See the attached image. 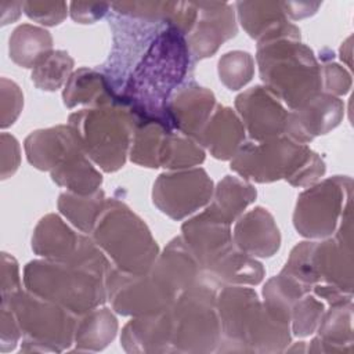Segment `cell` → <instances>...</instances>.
<instances>
[{"label": "cell", "mask_w": 354, "mask_h": 354, "mask_svg": "<svg viewBox=\"0 0 354 354\" xmlns=\"http://www.w3.org/2000/svg\"><path fill=\"white\" fill-rule=\"evenodd\" d=\"M174 130L170 123L159 118L136 116L129 156L136 165L156 169L163 140L169 131Z\"/></svg>", "instance_id": "f1b7e54d"}, {"label": "cell", "mask_w": 354, "mask_h": 354, "mask_svg": "<svg viewBox=\"0 0 354 354\" xmlns=\"http://www.w3.org/2000/svg\"><path fill=\"white\" fill-rule=\"evenodd\" d=\"M231 169L243 180L274 183L281 178L293 187H310L325 174V162L307 144L285 136L243 142L231 159Z\"/></svg>", "instance_id": "3957f363"}, {"label": "cell", "mask_w": 354, "mask_h": 354, "mask_svg": "<svg viewBox=\"0 0 354 354\" xmlns=\"http://www.w3.org/2000/svg\"><path fill=\"white\" fill-rule=\"evenodd\" d=\"M105 275L91 266L43 259L25 266L24 285L30 293L83 315L106 301Z\"/></svg>", "instance_id": "277c9868"}, {"label": "cell", "mask_w": 354, "mask_h": 354, "mask_svg": "<svg viewBox=\"0 0 354 354\" xmlns=\"http://www.w3.org/2000/svg\"><path fill=\"white\" fill-rule=\"evenodd\" d=\"M318 336L308 346L313 353L353 351V300L330 304L317 326Z\"/></svg>", "instance_id": "484cf974"}, {"label": "cell", "mask_w": 354, "mask_h": 354, "mask_svg": "<svg viewBox=\"0 0 354 354\" xmlns=\"http://www.w3.org/2000/svg\"><path fill=\"white\" fill-rule=\"evenodd\" d=\"M214 108V94L198 83L189 82L181 84L171 94L166 105V116L176 131L196 141Z\"/></svg>", "instance_id": "ffe728a7"}, {"label": "cell", "mask_w": 354, "mask_h": 354, "mask_svg": "<svg viewBox=\"0 0 354 354\" xmlns=\"http://www.w3.org/2000/svg\"><path fill=\"white\" fill-rule=\"evenodd\" d=\"M91 232L97 246L124 272L147 274L159 256L144 220L119 199H105Z\"/></svg>", "instance_id": "8992f818"}, {"label": "cell", "mask_w": 354, "mask_h": 354, "mask_svg": "<svg viewBox=\"0 0 354 354\" xmlns=\"http://www.w3.org/2000/svg\"><path fill=\"white\" fill-rule=\"evenodd\" d=\"M111 10L108 3H71L69 14L75 22L93 24L105 17Z\"/></svg>", "instance_id": "bcb514c9"}, {"label": "cell", "mask_w": 354, "mask_h": 354, "mask_svg": "<svg viewBox=\"0 0 354 354\" xmlns=\"http://www.w3.org/2000/svg\"><path fill=\"white\" fill-rule=\"evenodd\" d=\"M239 22L259 43L275 39L300 40V29L288 21L281 1H238Z\"/></svg>", "instance_id": "44dd1931"}, {"label": "cell", "mask_w": 354, "mask_h": 354, "mask_svg": "<svg viewBox=\"0 0 354 354\" xmlns=\"http://www.w3.org/2000/svg\"><path fill=\"white\" fill-rule=\"evenodd\" d=\"M218 289L201 283L181 292L169 307L171 321V353L216 351L221 326L216 308Z\"/></svg>", "instance_id": "ba28073f"}, {"label": "cell", "mask_w": 354, "mask_h": 354, "mask_svg": "<svg viewBox=\"0 0 354 354\" xmlns=\"http://www.w3.org/2000/svg\"><path fill=\"white\" fill-rule=\"evenodd\" d=\"M256 196L257 191L250 183L236 176H225L214 188L209 206L232 224Z\"/></svg>", "instance_id": "836d02e7"}, {"label": "cell", "mask_w": 354, "mask_h": 354, "mask_svg": "<svg viewBox=\"0 0 354 354\" xmlns=\"http://www.w3.org/2000/svg\"><path fill=\"white\" fill-rule=\"evenodd\" d=\"M118 319L108 307H95L79 315L75 328V350L100 351L116 336Z\"/></svg>", "instance_id": "4dcf8cb0"}, {"label": "cell", "mask_w": 354, "mask_h": 354, "mask_svg": "<svg viewBox=\"0 0 354 354\" xmlns=\"http://www.w3.org/2000/svg\"><path fill=\"white\" fill-rule=\"evenodd\" d=\"M62 100L68 108L79 104H87L93 108L122 101L106 76L91 68H80L71 75L65 83Z\"/></svg>", "instance_id": "4316f807"}, {"label": "cell", "mask_w": 354, "mask_h": 354, "mask_svg": "<svg viewBox=\"0 0 354 354\" xmlns=\"http://www.w3.org/2000/svg\"><path fill=\"white\" fill-rule=\"evenodd\" d=\"M203 160L205 151L195 140L178 131L176 133V130H171L166 134L159 153L160 167L181 170L201 165Z\"/></svg>", "instance_id": "d590c367"}, {"label": "cell", "mask_w": 354, "mask_h": 354, "mask_svg": "<svg viewBox=\"0 0 354 354\" xmlns=\"http://www.w3.org/2000/svg\"><path fill=\"white\" fill-rule=\"evenodd\" d=\"M32 250L47 260L86 264L104 271L111 267L93 238L73 231L54 213L41 217L35 227Z\"/></svg>", "instance_id": "8fae6325"}, {"label": "cell", "mask_w": 354, "mask_h": 354, "mask_svg": "<svg viewBox=\"0 0 354 354\" xmlns=\"http://www.w3.org/2000/svg\"><path fill=\"white\" fill-rule=\"evenodd\" d=\"M310 292L311 286L281 271L266 282L263 288V303L272 317L285 324H290V313L295 303Z\"/></svg>", "instance_id": "d6a6232c"}, {"label": "cell", "mask_w": 354, "mask_h": 354, "mask_svg": "<svg viewBox=\"0 0 354 354\" xmlns=\"http://www.w3.org/2000/svg\"><path fill=\"white\" fill-rule=\"evenodd\" d=\"M236 32L235 14L228 3H198L196 22L189 35L185 36L191 57L195 61L212 57Z\"/></svg>", "instance_id": "ac0fdd59"}, {"label": "cell", "mask_w": 354, "mask_h": 354, "mask_svg": "<svg viewBox=\"0 0 354 354\" xmlns=\"http://www.w3.org/2000/svg\"><path fill=\"white\" fill-rule=\"evenodd\" d=\"M1 301L11 307L18 321L24 336L21 351L58 353L73 343L79 315L22 289Z\"/></svg>", "instance_id": "9c48e42d"}, {"label": "cell", "mask_w": 354, "mask_h": 354, "mask_svg": "<svg viewBox=\"0 0 354 354\" xmlns=\"http://www.w3.org/2000/svg\"><path fill=\"white\" fill-rule=\"evenodd\" d=\"M206 275L217 289H221L227 285H257L266 271L260 261L234 245L206 271Z\"/></svg>", "instance_id": "83f0119b"}, {"label": "cell", "mask_w": 354, "mask_h": 354, "mask_svg": "<svg viewBox=\"0 0 354 354\" xmlns=\"http://www.w3.org/2000/svg\"><path fill=\"white\" fill-rule=\"evenodd\" d=\"M104 203L105 194L102 189H97L88 195L65 191L58 196V210L61 214L84 234L93 231Z\"/></svg>", "instance_id": "e575fe53"}, {"label": "cell", "mask_w": 354, "mask_h": 354, "mask_svg": "<svg viewBox=\"0 0 354 354\" xmlns=\"http://www.w3.org/2000/svg\"><path fill=\"white\" fill-rule=\"evenodd\" d=\"M256 59L264 87L292 111L321 91V66L313 50L300 40L259 43Z\"/></svg>", "instance_id": "5b68a950"}, {"label": "cell", "mask_w": 354, "mask_h": 354, "mask_svg": "<svg viewBox=\"0 0 354 354\" xmlns=\"http://www.w3.org/2000/svg\"><path fill=\"white\" fill-rule=\"evenodd\" d=\"M21 289L19 267L17 260L8 253H1V299L10 297Z\"/></svg>", "instance_id": "f6af8a7d"}, {"label": "cell", "mask_w": 354, "mask_h": 354, "mask_svg": "<svg viewBox=\"0 0 354 354\" xmlns=\"http://www.w3.org/2000/svg\"><path fill=\"white\" fill-rule=\"evenodd\" d=\"M50 173L55 184L80 195L95 192L102 183L101 173L90 163L88 156L82 147L69 152L68 156Z\"/></svg>", "instance_id": "f546056e"}, {"label": "cell", "mask_w": 354, "mask_h": 354, "mask_svg": "<svg viewBox=\"0 0 354 354\" xmlns=\"http://www.w3.org/2000/svg\"><path fill=\"white\" fill-rule=\"evenodd\" d=\"M344 105L339 97L317 93L301 106L288 112L283 136L299 144H307L324 136L342 122Z\"/></svg>", "instance_id": "e0dca14e"}, {"label": "cell", "mask_w": 354, "mask_h": 354, "mask_svg": "<svg viewBox=\"0 0 354 354\" xmlns=\"http://www.w3.org/2000/svg\"><path fill=\"white\" fill-rule=\"evenodd\" d=\"M73 64L66 51H51L32 69V82L40 90L55 91L71 77Z\"/></svg>", "instance_id": "8d00e7d4"}, {"label": "cell", "mask_w": 354, "mask_h": 354, "mask_svg": "<svg viewBox=\"0 0 354 354\" xmlns=\"http://www.w3.org/2000/svg\"><path fill=\"white\" fill-rule=\"evenodd\" d=\"M149 272L176 296L201 283L213 285L205 268L181 236H176L167 243L163 252L159 253Z\"/></svg>", "instance_id": "d6986e66"}, {"label": "cell", "mask_w": 354, "mask_h": 354, "mask_svg": "<svg viewBox=\"0 0 354 354\" xmlns=\"http://www.w3.org/2000/svg\"><path fill=\"white\" fill-rule=\"evenodd\" d=\"M351 191L353 180L348 176H333L310 185L299 195L295 206L296 231L306 238H329L351 203Z\"/></svg>", "instance_id": "30bf717a"}, {"label": "cell", "mask_w": 354, "mask_h": 354, "mask_svg": "<svg viewBox=\"0 0 354 354\" xmlns=\"http://www.w3.org/2000/svg\"><path fill=\"white\" fill-rule=\"evenodd\" d=\"M181 232L183 241L205 271L234 246L231 223L210 206L187 220Z\"/></svg>", "instance_id": "9a60e30c"}, {"label": "cell", "mask_w": 354, "mask_h": 354, "mask_svg": "<svg viewBox=\"0 0 354 354\" xmlns=\"http://www.w3.org/2000/svg\"><path fill=\"white\" fill-rule=\"evenodd\" d=\"M77 147L80 144L69 124L32 131L25 140V152L29 163L39 170L48 171Z\"/></svg>", "instance_id": "d4e9b609"}, {"label": "cell", "mask_w": 354, "mask_h": 354, "mask_svg": "<svg viewBox=\"0 0 354 354\" xmlns=\"http://www.w3.org/2000/svg\"><path fill=\"white\" fill-rule=\"evenodd\" d=\"M68 124L84 153L104 171L123 167L130 151L136 115L122 101L73 112Z\"/></svg>", "instance_id": "52a82bcc"}, {"label": "cell", "mask_w": 354, "mask_h": 354, "mask_svg": "<svg viewBox=\"0 0 354 354\" xmlns=\"http://www.w3.org/2000/svg\"><path fill=\"white\" fill-rule=\"evenodd\" d=\"M10 58L22 68H35L53 51V37L44 28L22 24L17 26L8 41Z\"/></svg>", "instance_id": "1f68e13d"}, {"label": "cell", "mask_w": 354, "mask_h": 354, "mask_svg": "<svg viewBox=\"0 0 354 354\" xmlns=\"http://www.w3.org/2000/svg\"><path fill=\"white\" fill-rule=\"evenodd\" d=\"M0 319H1V353H7L10 350H14L19 337H21V329L18 325V321L15 318L14 311L7 303L1 301L0 306Z\"/></svg>", "instance_id": "7bdbcfd3"}, {"label": "cell", "mask_w": 354, "mask_h": 354, "mask_svg": "<svg viewBox=\"0 0 354 354\" xmlns=\"http://www.w3.org/2000/svg\"><path fill=\"white\" fill-rule=\"evenodd\" d=\"M216 308L221 326L216 351L279 353L290 343L289 324L272 317L252 288L223 286L216 296Z\"/></svg>", "instance_id": "7a4b0ae2"}, {"label": "cell", "mask_w": 354, "mask_h": 354, "mask_svg": "<svg viewBox=\"0 0 354 354\" xmlns=\"http://www.w3.org/2000/svg\"><path fill=\"white\" fill-rule=\"evenodd\" d=\"M213 181L202 167L159 174L152 188L153 205L173 220H183L210 203Z\"/></svg>", "instance_id": "4fadbf2b"}, {"label": "cell", "mask_w": 354, "mask_h": 354, "mask_svg": "<svg viewBox=\"0 0 354 354\" xmlns=\"http://www.w3.org/2000/svg\"><path fill=\"white\" fill-rule=\"evenodd\" d=\"M217 71L221 83L227 88L239 90L252 80L254 73V59L246 51H228L218 59Z\"/></svg>", "instance_id": "74e56055"}, {"label": "cell", "mask_w": 354, "mask_h": 354, "mask_svg": "<svg viewBox=\"0 0 354 354\" xmlns=\"http://www.w3.org/2000/svg\"><path fill=\"white\" fill-rule=\"evenodd\" d=\"M22 8L30 19L46 26L61 24L68 12L65 1H24Z\"/></svg>", "instance_id": "60d3db41"}, {"label": "cell", "mask_w": 354, "mask_h": 354, "mask_svg": "<svg viewBox=\"0 0 354 354\" xmlns=\"http://www.w3.org/2000/svg\"><path fill=\"white\" fill-rule=\"evenodd\" d=\"M1 86H0V106H1V119L0 126L1 129H6L11 126L17 118L19 116V112L24 106V95L21 88L17 83L12 80H8L6 77H1Z\"/></svg>", "instance_id": "ab89813d"}, {"label": "cell", "mask_w": 354, "mask_h": 354, "mask_svg": "<svg viewBox=\"0 0 354 354\" xmlns=\"http://www.w3.org/2000/svg\"><path fill=\"white\" fill-rule=\"evenodd\" d=\"M109 25L113 32V47L104 65L102 73L106 76L112 88L119 94L130 71L165 24L119 15L109 11Z\"/></svg>", "instance_id": "5bb4252c"}, {"label": "cell", "mask_w": 354, "mask_h": 354, "mask_svg": "<svg viewBox=\"0 0 354 354\" xmlns=\"http://www.w3.org/2000/svg\"><path fill=\"white\" fill-rule=\"evenodd\" d=\"M196 142L216 159H232L245 142L243 123L231 108L216 105Z\"/></svg>", "instance_id": "603a6c76"}, {"label": "cell", "mask_w": 354, "mask_h": 354, "mask_svg": "<svg viewBox=\"0 0 354 354\" xmlns=\"http://www.w3.org/2000/svg\"><path fill=\"white\" fill-rule=\"evenodd\" d=\"M325 306L315 296L307 293L297 300L290 313L292 332L297 337L310 336L318 326Z\"/></svg>", "instance_id": "f35d334b"}, {"label": "cell", "mask_w": 354, "mask_h": 354, "mask_svg": "<svg viewBox=\"0 0 354 354\" xmlns=\"http://www.w3.org/2000/svg\"><path fill=\"white\" fill-rule=\"evenodd\" d=\"M321 66V91L330 95H344L351 87L350 73L335 62H326Z\"/></svg>", "instance_id": "b9f144b4"}, {"label": "cell", "mask_w": 354, "mask_h": 354, "mask_svg": "<svg viewBox=\"0 0 354 354\" xmlns=\"http://www.w3.org/2000/svg\"><path fill=\"white\" fill-rule=\"evenodd\" d=\"M1 180L12 176L21 160V151L17 138L8 133H1Z\"/></svg>", "instance_id": "ee69618b"}, {"label": "cell", "mask_w": 354, "mask_h": 354, "mask_svg": "<svg viewBox=\"0 0 354 354\" xmlns=\"http://www.w3.org/2000/svg\"><path fill=\"white\" fill-rule=\"evenodd\" d=\"M171 321L169 308L163 313L134 317L120 335V343L127 353H171Z\"/></svg>", "instance_id": "cb8c5ba5"}, {"label": "cell", "mask_w": 354, "mask_h": 354, "mask_svg": "<svg viewBox=\"0 0 354 354\" xmlns=\"http://www.w3.org/2000/svg\"><path fill=\"white\" fill-rule=\"evenodd\" d=\"M235 108L245 130L254 141L283 136L288 111L264 86H254L235 98Z\"/></svg>", "instance_id": "2e32d148"}, {"label": "cell", "mask_w": 354, "mask_h": 354, "mask_svg": "<svg viewBox=\"0 0 354 354\" xmlns=\"http://www.w3.org/2000/svg\"><path fill=\"white\" fill-rule=\"evenodd\" d=\"M232 242L252 257H271L281 246V234L272 214L256 206L235 220Z\"/></svg>", "instance_id": "7402d4cb"}, {"label": "cell", "mask_w": 354, "mask_h": 354, "mask_svg": "<svg viewBox=\"0 0 354 354\" xmlns=\"http://www.w3.org/2000/svg\"><path fill=\"white\" fill-rule=\"evenodd\" d=\"M106 299L120 315L144 317L166 311L177 297L151 272L130 274L111 266L105 275Z\"/></svg>", "instance_id": "7c38bea8"}, {"label": "cell", "mask_w": 354, "mask_h": 354, "mask_svg": "<svg viewBox=\"0 0 354 354\" xmlns=\"http://www.w3.org/2000/svg\"><path fill=\"white\" fill-rule=\"evenodd\" d=\"M24 7V3H12V1H0V10H1V25H7L12 21H15L21 10Z\"/></svg>", "instance_id": "c3c4849f"}, {"label": "cell", "mask_w": 354, "mask_h": 354, "mask_svg": "<svg viewBox=\"0 0 354 354\" xmlns=\"http://www.w3.org/2000/svg\"><path fill=\"white\" fill-rule=\"evenodd\" d=\"M319 6H321V3H301V1L300 3H292V1L282 3L285 15L293 21L315 14L317 10L319 8Z\"/></svg>", "instance_id": "7dc6e473"}, {"label": "cell", "mask_w": 354, "mask_h": 354, "mask_svg": "<svg viewBox=\"0 0 354 354\" xmlns=\"http://www.w3.org/2000/svg\"><path fill=\"white\" fill-rule=\"evenodd\" d=\"M191 58L185 36L163 25L130 71L119 93L122 102L136 116L169 122L167 101L187 77Z\"/></svg>", "instance_id": "6da1fadb"}]
</instances>
